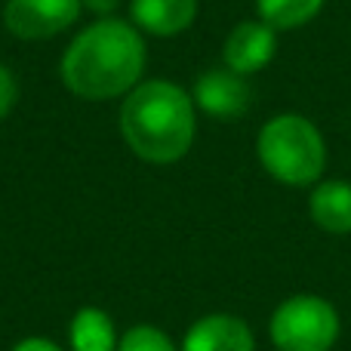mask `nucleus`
Returning <instances> with one entry per match:
<instances>
[{
    "mask_svg": "<svg viewBox=\"0 0 351 351\" xmlns=\"http://www.w3.org/2000/svg\"><path fill=\"white\" fill-rule=\"evenodd\" d=\"M148 62L145 37L133 22L123 19H99L84 28L62 56V84L77 99L102 102V99L127 96L142 84Z\"/></svg>",
    "mask_w": 351,
    "mask_h": 351,
    "instance_id": "nucleus-1",
    "label": "nucleus"
},
{
    "mask_svg": "<svg viewBox=\"0 0 351 351\" xmlns=\"http://www.w3.org/2000/svg\"><path fill=\"white\" fill-rule=\"evenodd\" d=\"M194 99L173 80H142L121 105V136L148 164H176L194 145Z\"/></svg>",
    "mask_w": 351,
    "mask_h": 351,
    "instance_id": "nucleus-2",
    "label": "nucleus"
},
{
    "mask_svg": "<svg viewBox=\"0 0 351 351\" xmlns=\"http://www.w3.org/2000/svg\"><path fill=\"white\" fill-rule=\"evenodd\" d=\"M259 164L271 179L293 188L317 185L327 170V142L302 114H278L256 136Z\"/></svg>",
    "mask_w": 351,
    "mask_h": 351,
    "instance_id": "nucleus-3",
    "label": "nucleus"
},
{
    "mask_svg": "<svg viewBox=\"0 0 351 351\" xmlns=\"http://www.w3.org/2000/svg\"><path fill=\"white\" fill-rule=\"evenodd\" d=\"M268 333L278 351H330L339 339V311L324 296L296 293L274 308Z\"/></svg>",
    "mask_w": 351,
    "mask_h": 351,
    "instance_id": "nucleus-4",
    "label": "nucleus"
},
{
    "mask_svg": "<svg viewBox=\"0 0 351 351\" xmlns=\"http://www.w3.org/2000/svg\"><path fill=\"white\" fill-rule=\"evenodd\" d=\"M84 12V0H6L3 22L12 37L47 40L62 34Z\"/></svg>",
    "mask_w": 351,
    "mask_h": 351,
    "instance_id": "nucleus-5",
    "label": "nucleus"
},
{
    "mask_svg": "<svg viewBox=\"0 0 351 351\" xmlns=\"http://www.w3.org/2000/svg\"><path fill=\"white\" fill-rule=\"evenodd\" d=\"M250 84L231 68H210L194 84V105L219 121H234L250 108Z\"/></svg>",
    "mask_w": 351,
    "mask_h": 351,
    "instance_id": "nucleus-6",
    "label": "nucleus"
},
{
    "mask_svg": "<svg viewBox=\"0 0 351 351\" xmlns=\"http://www.w3.org/2000/svg\"><path fill=\"white\" fill-rule=\"evenodd\" d=\"M274 49H278V31L262 19H253V22H241L231 28V34L225 37L222 59L225 68L247 77V74L262 71L274 59Z\"/></svg>",
    "mask_w": 351,
    "mask_h": 351,
    "instance_id": "nucleus-7",
    "label": "nucleus"
},
{
    "mask_svg": "<svg viewBox=\"0 0 351 351\" xmlns=\"http://www.w3.org/2000/svg\"><path fill=\"white\" fill-rule=\"evenodd\" d=\"M179 351H256V339L243 317L206 315L188 327Z\"/></svg>",
    "mask_w": 351,
    "mask_h": 351,
    "instance_id": "nucleus-8",
    "label": "nucleus"
},
{
    "mask_svg": "<svg viewBox=\"0 0 351 351\" xmlns=\"http://www.w3.org/2000/svg\"><path fill=\"white\" fill-rule=\"evenodd\" d=\"M197 19V0H130V22L142 34L176 37Z\"/></svg>",
    "mask_w": 351,
    "mask_h": 351,
    "instance_id": "nucleus-9",
    "label": "nucleus"
},
{
    "mask_svg": "<svg viewBox=\"0 0 351 351\" xmlns=\"http://www.w3.org/2000/svg\"><path fill=\"white\" fill-rule=\"evenodd\" d=\"M308 213L327 234H351V182L321 179L308 197Z\"/></svg>",
    "mask_w": 351,
    "mask_h": 351,
    "instance_id": "nucleus-10",
    "label": "nucleus"
},
{
    "mask_svg": "<svg viewBox=\"0 0 351 351\" xmlns=\"http://www.w3.org/2000/svg\"><path fill=\"white\" fill-rule=\"evenodd\" d=\"M117 327L108 317V311L102 308H80L71 317V327H68V346L71 351H117Z\"/></svg>",
    "mask_w": 351,
    "mask_h": 351,
    "instance_id": "nucleus-11",
    "label": "nucleus"
},
{
    "mask_svg": "<svg viewBox=\"0 0 351 351\" xmlns=\"http://www.w3.org/2000/svg\"><path fill=\"white\" fill-rule=\"evenodd\" d=\"M324 0H256V12L265 25L274 31H293L302 28L305 22L321 12Z\"/></svg>",
    "mask_w": 351,
    "mask_h": 351,
    "instance_id": "nucleus-12",
    "label": "nucleus"
},
{
    "mask_svg": "<svg viewBox=\"0 0 351 351\" xmlns=\"http://www.w3.org/2000/svg\"><path fill=\"white\" fill-rule=\"evenodd\" d=\"M117 351H179L176 342L154 324H136L117 342Z\"/></svg>",
    "mask_w": 351,
    "mask_h": 351,
    "instance_id": "nucleus-13",
    "label": "nucleus"
},
{
    "mask_svg": "<svg viewBox=\"0 0 351 351\" xmlns=\"http://www.w3.org/2000/svg\"><path fill=\"white\" fill-rule=\"evenodd\" d=\"M19 99V84H16V74L10 71V68L0 62V121H3L6 114L12 111V105H16Z\"/></svg>",
    "mask_w": 351,
    "mask_h": 351,
    "instance_id": "nucleus-14",
    "label": "nucleus"
},
{
    "mask_svg": "<svg viewBox=\"0 0 351 351\" xmlns=\"http://www.w3.org/2000/svg\"><path fill=\"white\" fill-rule=\"evenodd\" d=\"M10 351H65V348H59L56 342L43 339V336H28V339L16 342V346H12Z\"/></svg>",
    "mask_w": 351,
    "mask_h": 351,
    "instance_id": "nucleus-15",
    "label": "nucleus"
},
{
    "mask_svg": "<svg viewBox=\"0 0 351 351\" xmlns=\"http://www.w3.org/2000/svg\"><path fill=\"white\" fill-rule=\"evenodd\" d=\"M121 6V0H84V10H90V12H96V16H102V19H111V12Z\"/></svg>",
    "mask_w": 351,
    "mask_h": 351,
    "instance_id": "nucleus-16",
    "label": "nucleus"
}]
</instances>
